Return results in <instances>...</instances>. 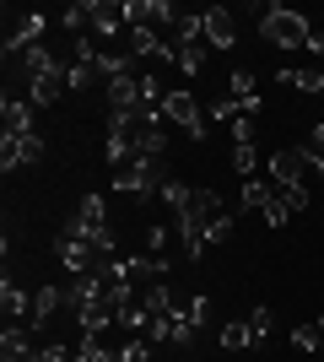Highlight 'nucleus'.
Returning <instances> with one entry per match:
<instances>
[{
  "instance_id": "obj_1",
  "label": "nucleus",
  "mask_w": 324,
  "mask_h": 362,
  "mask_svg": "<svg viewBox=\"0 0 324 362\" xmlns=\"http://www.w3.org/2000/svg\"><path fill=\"white\" fill-rule=\"evenodd\" d=\"M162 184H168V163L162 157H136V163L114 168V189H124V195H136V200L162 195Z\"/></svg>"
},
{
  "instance_id": "obj_2",
  "label": "nucleus",
  "mask_w": 324,
  "mask_h": 362,
  "mask_svg": "<svg viewBox=\"0 0 324 362\" xmlns=\"http://www.w3.org/2000/svg\"><path fill=\"white\" fill-rule=\"evenodd\" d=\"M260 33L276 49H308V38H313V28L292 11V6H265L260 11Z\"/></svg>"
},
{
  "instance_id": "obj_3",
  "label": "nucleus",
  "mask_w": 324,
  "mask_h": 362,
  "mask_svg": "<svg viewBox=\"0 0 324 362\" xmlns=\"http://www.w3.org/2000/svg\"><path fill=\"white\" fill-rule=\"evenodd\" d=\"M162 119H168V124H179V130H184V136L195 141V146H200V141L211 136V119L200 114V103H195V92H184V87L162 98Z\"/></svg>"
},
{
  "instance_id": "obj_4",
  "label": "nucleus",
  "mask_w": 324,
  "mask_h": 362,
  "mask_svg": "<svg viewBox=\"0 0 324 362\" xmlns=\"http://www.w3.org/2000/svg\"><path fill=\"white\" fill-rule=\"evenodd\" d=\"M44 33H49L44 11H16L11 22H6V60H16V54L32 49V44H44Z\"/></svg>"
},
{
  "instance_id": "obj_5",
  "label": "nucleus",
  "mask_w": 324,
  "mask_h": 362,
  "mask_svg": "<svg viewBox=\"0 0 324 362\" xmlns=\"http://www.w3.org/2000/svg\"><path fill=\"white\" fill-rule=\"evenodd\" d=\"M38 157H44V136H38V130H28V136H11V130H6V136H0V168H6V173L32 168Z\"/></svg>"
},
{
  "instance_id": "obj_6",
  "label": "nucleus",
  "mask_w": 324,
  "mask_h": 362,
  "mask_svg": "<svg viewBox=\"0 0 324 362\" xmlns=\"http://www.w3.org/2000/svg\"><path fill=\"white\" fill-rule=\"evenodd\" d=\"M87 16H92V28L103 38H119L130 28V0H87Z\"/></svg>"
},
{
  "instance_id": "obj_7",
  "label": "nucleus",
  "mask_w": 324,
  "mask_h": 362,
  "mask_svg": "<svg viewBox=\"0 0 324 362\" xmlns=\"http://www.w3.org/2000/svg\"><path fill=\"white\" fill-rule=\"evenodd\" d=\"M124 276H130V287H152V281H162V276L173 271L168 255H119Z\"/></svg>"
},
{
  "instance_id": "obj_8",
  "label": "nucleus",
  "mask_w": 324,
  "mask_h": 362,
  "mask_svg": "<svg viewBox=\"0 0 324 362\" xmlns=\"http://www.w3.org/2000/svg\"><path fill=\"white\" fill-rule=\"evenodd\" d=\"M119 114H146L140 108V76H114L108 81V119H119Z\"/></svg>"
},
{
  "instance_id": "obj_9",
  "label": "nucleus",
  "mask_w": 324,
  "mask_h": 362,
  "mask_svg": "<svg viewBox=\"0 0 324 362\" xmlns=\"http://www.w3.org/2000/svg\"><path fill=\"white\" fill-rule=\"evenodd\" d=\"M130 22L152 28V33H173L179 28V11H173L168 0H130Z\"/></svg>"
},
{
  "instance_id": "obj_10",
  "label": "nucleus",
  "mask_w": 324,
  "mask_h": 362,
  "mask_svg": "<svg viewBox=\"0 0 324 362\" xmlns=\"http://www.w3.org/2000/svg\"><path fill=\"white\" fill-rule=\"evenodd\" d=\"M65 92H71V76H65V65H60V71H44V76L28 81V103L32 108H54Z\"/></svg>"
},
{
  "instance_id": "obj_11",
  "label": "nucleus",
  "mask_w": 324,
  "mask_h": 362,
  "mask_svg": "<svg viewBox=\"0 0 324 362\" xmlns=\"http://www.w3.org/2000/svg\"><path fill=\"white\" fill-rule=\"evenodd\" d=\"M303 168H308V151H297V146L270 151V184H276V189H287V184H303Z\"/></svg>"
},
{
  "instance_id": "obj_12",
  "label": "nucleus",
  "mask_w": 324,
  "mask_h": 362,
  "mask_svg": "<svg viewBox=\"0 0 324 362\" xmlns=\"http://www.w3.org/2000/svg\"><path fill=\"white\" fill-rule=\"evenodd\" d=\"M200 22H205V44H211V49H232V44H238V22H232L227 6L200 11Z\"/></svg>"
},
{
  "instance_id": "obj_13",
  "label": "nucleus",
  "mask_w": 324,
  "mask_h": 362,
  "mask_svg": "<svg viewBox=\"0 0 324 362\" xmlns=\"http://www.w3.org/2000/svg\"><path fill=\"white\" fill-rule=\"evenodd\" d=\"M227 87H232V103L244 108L248 119H254V114L265 108V103H260V81H254V71H248V65H238V71L227 76Z\"/></svg>"
},
{
  "instance_id": "obj_14",
  "label": "nucleus",
  "mask_w": 324,
  "mask_h": 362,
  "mask_svg": "<svg viewBox=\"0 0 324 362\" xmlns=\"http://www.w3.org/2000/svg\"><path fill=\"white\" fill-rule=\"evenodd\" d=\"M71 227H76V233H87V238H97V233L108 227V200H103V195H81Z\"/></svg>"
},
{
  "instance_id": "obj_15",
  "label": "nucleus",
  "mask_w": 324,
  "mask_h": 362,
  "mask_svg": "<svg viewBox=\"0 0 324 362\" xmlns=\"http://www.w3.org/2000/svg\"><path fill=\"white\" fill-rule=\"evenodd\" d=\"M0 357H6V362H38V346H32L28 325H6V335H0Z\"/></svg>"
},
{
  "instance_id": "obj_16",
  "label": "nucleus",
  "mask_w": 324,
  "mask_h": 362,
  "mask_svg": "<svg viewBox=\"0 0 324 362\" xmlns=\"http://www.w3.org/2000/svg\"><path fill=\"white\" fill-rule=\"evenodd\" d=\"M60 308H65V292H60V287H38V292H32V319H28V330H44Z\"/></svg>"
},
{
  "instance_id": "obj_17",
  "label": "nucleus",
  "mask_w": 324,
  "mask_h": 362,
  "mask_svg": "<svg viewBox=\"0 0 324 362\" xmlns=\"http://www.w3.org/2000/svg\"><path fill=\"white\" fill-rule=\"evenodd\" d=\"M0 308H6V319H16V325H28V319H32V298L16 287L11 276L0 281Z\"/></svg>"
},
{
  "instance_id": "obj_18",
  "label": "nucleus",
  "mask_w": 324,
  "mask_h": 362,
  "mask_svg": "<svg viewBox=\"0 0 324 362\" xmlns=\"http://www.w3.org/2000/svg\"><path fill=\"white\" fill-rule=\"evenodd\" d=\"M140 303H146V314H152V319H168V314H179V303H173L168 281H152V287H140Z\"/></svg>"
},
{
  "instance_id": "obj_19",
  "label": "nucleus",
  "mask_w": 324,
  "mask_h": 362,
  "mask_svg": "<svg viewBox=\"0 0 324 362\" xmlns=\"http://www.w3.org/2000/svg\"><path fill=\"white\" fill-rule=\"evenodd\" d=\"M16 65H22V76H44V71H60V60H54V54H49V44H32V49H22V54H16Z\"/></svg>"
},
{
  "instance_id": "obj_20",
  "label": "nucleus",
  "mask_w": 324,
  "mask_h": 362,
  "mask_svg": "<svg viewBox=\"0 0 324 362\" xmlns=\"http://www.w3.org/2000/svg\"><path fill=\"white\" fill-rule=\"evenodd\" d=\"M0 119H6V130H11V136H28V130H32V103L6 98V103H0Z\"/></svg>"
},
{
  "instance_id": "obj_21",
  "label": "nucleus",
  "mask_w": 324,
  "mask_h": 362,
  "mask_svg": "<svg viewBox=\"0 0 324 362\" xmlns=\"http://www.w3.org/2000/svg\"><path fill=\"white\" fill-rule=\"evenodd\" d=\"M276 200V184H265V179H244V189H238V206L244 211H265Z\"/></svg>"
},
{
  "instance_id": "obj_22",
  "label": "nucleus",
  "mask_w": 324,
  "mask_h": 362,
  "mask_svg": "<svg viewBox=\"0 0 324 362\" xmlns=\"http://www.w3.org/2000/svg\"><path fill=\"white\" fill-rule=\"evenodd\" d=\"M276 81H281V87H292V92H313V98L324 92V71H297V65H287Z\"/></svg>"
},
{
  "instance_id": "obj_23",
  "label": "nucleus",
  "mask_w": 324,
  "mask_h": 362,
  "mask_svg": "<svg viewBox=\"0 0 324 362\" xmlns=\"http://www.w3.org/2000/svg\"><path fill=\"white\" fill-rule=\"evenodd\" d=\"M254 168H260V151H254V141H248V146H232V173H238V179H260Z\"/></svg>"
},
{
  "instance_id": "obj_24",
  "label": "nucleus",
  "mask_w": 324,
  "mask_h": 362,
  "mask_svg": "<svg viewBox=\"0 0 324 362\" xmlns=\"http://www.w3.org/2000/svg\"><path fill=\"white\" fill-rule=\"evenodd\" d=\"M76 362H119V351H108L97 335H81V346H76Z\"/></svg>"
},
{
  "instance_id": "obj_25",
  "label": "nucleus",
  "mask_w": 324,
  "mask_h": 362,
  "mask_svg": "<svg viewBox=\"0 0 324 362\" xmlns=\"http://www.w3.org/2000/svg\"><path fill=\"white\" fill-rule=\"evenodd\" d=\"M244 325H248V335H254V346H260V341H270V325H276V314H270V308L260 303V308H248Z\"/></svg>"
},
{
  "instance_id": "obj_26",
  "label": "nucleus",
  "mask_w": 324,
  "mask_h": 362,
  "mask_svg": "<svg viewBox=\"0 0 324 362\" xmlns=\"http://www.w3.org/2000/svg\"><path fill=\"white\" fill-rule=\"evenodd\" d=\"M60 28H65V33H76V38H81V28H92L87 0H71V6H65V11H60Z\"/></svg>"
},
{
  "instance_id": "obj_27",
  "label": "nucleus",
  "mask_w": 324,
  "mask_h": 362,
  "mask_svg": "<svg viewBox=\"0 0 324 362\" xmlns=\"http://www.w3.org/2000/svg\"><path fill=\"white\" fill-rule=\"evenodd\" d=\"M222 346H227V351L254 346V335H248V325H244V319H227V325H222Z\"/></svg>"
},
{
  "instance_id": "obj_28",
  "label": "nucleus",
  "mask_w": 324,
  "mask_h": 362,
  "mask_svg": "<svg viewBox=\"0 0 324 362\" xmlns=\"http://www.w3.org/2000/svg\"><path fill=\"white\" fill-rule=\"evenodd\" d=\"M173 65H184V76H195L205 65V44H179L173 49Z\"/></svg>"
},
{
  "instance_id": "obj_29",
  "label": "nucleus",
  "mask_w": 324,
  "mask_h": 362,
  "mask_svg": "<svg viewBox=\"0 0 324 362\" xmlns=\"http://www.w3.org/2000/svg\"><path fill=\"white\" fill-rule=\"evenodd\" d=\"M65 76H71V92H87V87H92V76H97V60H71Z\"/></svg>"
},
{
  "instance_id": "obj_30",
  "label": "nucleus",
  "mask_w": 324,
  "mask_h": 362,
  "mask_svg": "<svg viewBox=\"0 0 324 362\" xmlns=\"http://www.w3.org/2000/svg\"><path fill=\"white\" fill-rule=\"evenodd\" d=\"M189 195H195V184H184V179H168V184H162V200L173 206V216L189 206Z\"/></svg>"
},
{
  "instance_id": "obj_31",
  "label": "nucleus",
  "mask_w": 324,
  "mask_h": 362,
  "mask_svg": "<svg viewBox=\"0 0 324 362\" xmlns=\"http://www.w3.org/2000/svg\"><path fill=\"white\" fill-rule=\"evenodd\" d=\"M276 200L287 206V211H308V184H287V189H276Z\"/></svg>"
},
{
  "instance_id": "obj_32",
  "label": "nucleus",
  "mask_w": 324,
  "mask_h": 362,
  "mask_svg": "<svg viewBox=\"0 0 324 362\" xmlns=\"http://www.w3.org/2000/svg\"><path fill=\"white\" fill-rule=\"evenodd\" d=\"M162 98H168V92H162V81H157L152 71H140V108H162Z\"/></svg>"
},
{
  "instance_id": "obj_33",
  "label": "nucleus",
  "mask_w": 324,
  "mask_h": 362,
  "mask_svg": "<svg viewBox=\"0 0 324 362\" xmlns=\"http://www.w3.org/2000/svg\"><path fill=\"white\" fill-rule=\"evenodd\" d=\"M97 71H103L108 81H114V76H130V60H124L119 49H103V54H97Z\"/></svg>"
},
{
  "instance_id": "obj_34",
  "label": "nucleus",
  "mask_w": 324,
  "mask_h": 362,
  "mask_svg": "<svg viewBox=\"0 0 324 362\" xmlns=\"http://www.w3.org/2000/svg\"><path fill=\"white\" fill-rule=\"evenodd\" d=\"M119 362H152V341H146V335H130L119 346Z\"/></svg>"
},
{
  "instance_id": "obj_35",
  "label": "nucleus",
  "mask_w": 324,
  "mask_h": 362,
  "mask_svg": "<svg viewBox=\"0 0 324 362\" xmlns=\"http://www.w3.org/2000/svg\"><path fill=\"white\" fill-rule=\"evenodd\" d=\"M184 314H189V325H195V330H205V325H211V298H205V292H200V298H189Z\"/></svg>"
},
{
  "instance_id": "obj_36",
  "label": "nucleus",
  "mask_w": 324,
  "mask_h": 362,
  "mask_svg": "<svg viewBox=\"0 0 324 362\" xmlns=\"http://www.w3.org/2000/svg\"><path fill=\"white\" fill-rule=\"evenodd\" d=\"M227 130H232V146H248V141H254V119H248V114H238Z\"/></svg>"
},
{
  "instance_id": "obj_37",
  "label": "nucleus",
  "mask_w": 324,
  "mask_h": 362,
  "mask_svg": "<svg viewBox=\"0 0 324 362\" xmlns=\"http://www.w3.org/2000/svg\"><path fill=\"white\" fill-rule=\"evenodd\" d=\"M292 346L297 351H319V330H313V325H297V330H292Z\"/></svg>"
},
{
  "instance_id": "obj_38",
  "label": "nucleus",
  "mask_w": 324,
  "mask_h": 362,
  "mask_svg": "<svg viewBox=\"0 0 324 362\" xmlns=\"http://www.w3.org/2000/svg\"><path fill=\"white\" fill-rule=\"evenodd\" d=\"M38 362H76V351L65 341H54V346H38Z\"/></svg>"
},
{
  "instance_id": "obj_39",
  "label": "nucleus",
  "mask_w": 324,
  "mask_h": 362,
  "mask_svg": "<svg viewBox=\"0 0 324 362\" xmlns=\"http://www.w3.org/2000/svg\"><path fill=\"white\" fill-rule=\"evenodd\" d=\"M238 114H244V108L232 103V98H222V103H211V119H216V124H232V119H238Z\"/></svg>"
},
{
  "instance_id": "obj_40",
  "label": "nucleus",
  "mask_w": 324,
  "mask_h": 362,
  "mask_svg": "<svg viewBox=\"0 0 324 362\" xmlns=\"http://www.w3.org/2000/svg\"><path fill=\"white\" fill-rule=\"evenodd\" d=\"M265 222H270V227H287V222H292V211H287V206H281V200H270V206H265Z\"/></svg>"
},
{
  "instance_id": "obj_41",
  "label": "nucleus",
  "mask_w": 324,
  "mask_h": 362,
  "mask_svg": "<svg viewBox=\"0 0 324 362\" xmlns=\"http://www.w3.org/2000/svg\"><path fill=\"white\" fill-rule=\"evenodd\" d=\"M168 233L173 227H152V233H146V255H162V249H168Z\"/></svg>"
},
{
  "instance_id": "obj_42",
  "label": "nucleus",
  "mask_w": 324,
  "mask_h": 362,
  "mask_svg": "<svg viewBox=\"0 0 324 362\" xmlns=\"http://www.w3.org/2000/svg\"><path fill=\"white\" fill-rule=\"evenodd\" d=\"M303 151H324V124H313V141H308Z\"/></svg>"
},
{
  "instance_id": "obj_43",
  "label": "nucleus",
  "mask_w": 324,
  "mask_h": 362,
  "mask_svg": "<svg viewBox=\"0 0 324 362\" xmlns=\"http://www.w3.org/2000/svg\"><path fill=\"white\" fill-rule=\"evenodd\" d=\"M308 163H313V173L324 179V151H308Z\"/></svg>"
},
{
  "instance_id": "obj_44",
  "label": "nucleus",
  "mask_w": 324,
  "mask_h": 362,
  "mask_svg": "<svg viewBox=\"0 0 324 362\" xmlns=\"http://www.w3.org/2000/svg\"><path fill=\"white\" fill-rule=\"evenodd\" d=\"M313 330H319V351H324V314H319V319H313Z\"/></svg>"
}]
</instances>
